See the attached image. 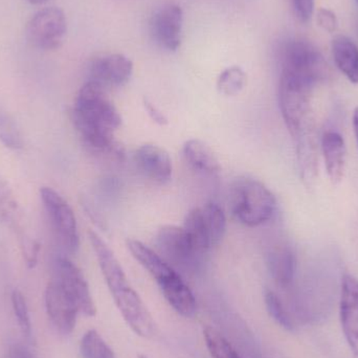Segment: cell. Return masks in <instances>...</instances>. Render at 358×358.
Wrapping results in <instances>:
<instances>
[{
	"mask_svg": "<svg viewBox=\"0 0 358 358\" xmlns=\"http://www.w3.org/2000/svg\"><path fill=\"white\" fill-rule=\"evenodd\" d=\"M73 125L84 144L92 152L122 161L125 157L123 146L115 138L122 117L105 88L88 80L76 99L71 113Z\"/></svg>",
	"mask_w": 358,
	"mask_h": 358,
	"instance_id": "1",
	"label": "cell"
},
{
	"mask_svg": "<svg viewBox=\"0 0 358 358\" xmlns=\"http://www.w3.org/2000/svg\"><path fill=\"white\" fill-rule=\"evenodd\" d=\"M229 202L234 217L250 227L268 222L277 210V201L268 187L250 178H239L233 183Z\"/></svg>",
	"mask_w": 358,
	"mask_h": 358,
	"instance_id": "2",
	"label": "cell"
},
{
	"mask_svg": "<svg viewBox=\"0 0 358 358\" xmlns=\"http://www.w3.org/2000/svg\"><path fill=\"white\" fill-rule=\"evenodd\" d=\"M282 75L289 76L315 87L329 78L327 61L319 50L306 40H292L282 54Z\"/></svg>",
	"mask_w": 358,
	"mask_h": 358,
	"instance_id": "3",
	"label": "cell"
},
{
	"mask_svg": "<svg viewBox=\"0 0 358 358\" xmlns=\"http://www.w3.org/2000/svg\"><path fill=\"white\" fill-rule=\"evenodd\" d=\"M313 86L282 75L279 84V104L288 130L296 138L310 122V98Z\"/></svg>",
	"mask_w": 358,
	"mask_h": 358,
	"instance_id": "4",
	"label": "cell"
},
{
	"mask_svg": "<svg viewBox=\"0 0 358 358\" xmlns=\"http://www.w3.org/2000/svg\"><path fill=\"white\" fill-rule=\"evenodd\" d=\"M66 34V16L61 8L55 6L36 12L25 27L27 42L34 48L45 52L60 48Z\"/></svg>",
	"mask_w": 358,
	"mask_h": 358,
	"instance_id": "5",
	"label": "cell"
},
{
	"mask_svg": "<svg viewBox=\"0 0 358 358\" xmlns=\"http://www.w3.org/2000/svg\"><path fill=\"white\" fill-rule=\"evenodd\" d=\"M155 244L161 256L169 264L173 263L187 271L196 268L202 257L194 248L183 227L176 225H166L159 229Z\"/></svg>",
	"mask_w": 358,
	"mask_h": 358,
	"instance_id": "6",
	"label": "cell"
},
{
	"mask_svg": "<svg viewBox=\"0 0 358 358\" xmlns=\"http://www.w3.org/2000/svg\"><path fill=\"white\" fill-rule=\"evenodd\" d=\"M40 196L61 241L69 252H77L80 240L77 220L73 208L52 187H42L40 189Z\"/></svg>",
	"mask_w": 358,
	"mask_h": 358,
	"instance_id": "7",
	"label": "cell"
},
{
	"mask_svg": "<svg viewBox=\"0 0 358 358\" xmlns=\"http://www.w3.org/2000/svg\"><path fill=\"white\" fill-rule=\"evenodd\" d=\"M110 292L120 313L134 334L144 338H151L157 334V324L152 315L129 283Z\"/></svg>",
	"mask_w": 358,
	"mask_h": 358,
	"instance_id": "8",
	"label": "cell"
},
{
	"mask_svg": "<svg viewBox=\"0 0 358 358\" xmlns=\"http://www.w3.org/2000/svg\"><path fill=\"white\" fill-rule=\"evenodd\" d=\"M183 13L176 3H165L155 10L150 20L153 39L161 48L176 52L181 44Z\"/></svg>",
	"mask_w": 358,
	"mask_h": 358,
	"instance_id": "9",
	"label": "cell"
},
{
	"mask_svg": "<svg viewBox=\"0 0 358 358\" xmlns=\"http://www.w3.org/2000/svg\"><path fill=\"white\" fill-rule=\"evenodd\" d=\"M45 308L50 322L59 332L69 334L73 331L79 308L58 280L55 279L46 287Z\"/></svg>",
	"mask_w": 358,
	"mask_h": 358,
	"instance_id": "10",
	"label": "cell"
},
{
	"mask_svg": "<svg viewBox=\"0 0 358 358\" xmlns=\"http://www.w3.org/2000/svg\"><path fill=\"white\" fill-rule=\"evenodd\" d=\"M134 73V63L122 54L98 57L90 67V81L102 87H121L129 82Z\"/></svg>",
	"mask_w": 358,
	"mask_h": 358,
	"instance_id": "11",
	"label": "cell"
},
{
	"mask_svg": "<svg viewBox=\"0 0 358 358\" xmlns=\"http://www.w3.org/2000/svg\"><path fill=\"white\" fill-rule=\"evenodd\" d=\"M61 285L71 294L79 308L80 313L87 317H94L96 313L90 286L82 271L66 258L57 261V278Z\"/></svg>",
	"mask_w": 358,
	"mask_h": 358,
	"instance_id": "12",
	"label": "cell"
},
{
	"mask_svg": "<svg viewBox=\"0 0 358 358\" xmlns=\"http://www.w3.org/2000/svg\"><path fill=\"white\" fill-rule=\"evenodd\" d=\"M136 163L146 178L159 185H166L172 179L173 166L169 153L153 144H145L136 150Z\"/></svg>",
	"mask_w": 358,
	"mask_h": 358,
	"instance_id": "13",
	"label": "cell"
},
{
	"mask_svg": "<svg viewBox=\"0 0 358 358\" xmlns=\"http://www.w3.org/2000/svg\"><path fill=\"white\" fill-rule=\"evenodd\" d=\"M296 157L301 178L307 187H311L319 174V142L310 123L296 136Z\"/></svg>",
	"mask_w": 358,
	"mask_h": 358,
	"instance_id": "14",
	"label": "cell"
},
{
	"mask_svg": "<svg viewBox=\"0 0 358 358\" xmlns=\"http://www.w3.org/2000/svg\"><path fill=\"white\" fill-rule=\"evenodd\" d=\"M340 315L345 334L355 344L358 341V280L350 275L343 279Z\"/></svg>",
	"mask_w": 358,
	"mask_h": 358,
	"instance_id": "15",
	"label": "cell"
},
{
	"mask_svg": "<svg viewBox=\"0 0 358 358\" xmlns=\"http://www.w3.org/2000/svg\"><path fill=\"white\" fill-rule=\"evenodd\" d=\"M159 286L166 300L176 313L185 317L194 315L196 311L195 296L176 271L159 282Z\"/></svg>",
	"mask_w": 358,
	"mask_h": 358,
	"instance_id": "16",
	"label": "cell"
},
{
	"mask_svg": "<svg viewBox=\"0 0 358 358\" xmlns=\"http://www.w3.org/2000/svg\"><path fill=\"white\" fill-rule=\"evenodd\" d=\"M266 264L278 285L281 287L292 285L296 275V258L290 246L286 244L273 246L267 252Z\"/></svg>",
	"mask_w": 358,
	"mask_h": 358,
	"instance_id": "17",
	"label": "cell"
},
{
	"mask_svg": "<svg viewBox=\"0 0 358 358\" xmlns=\"http://www.w3.org/2000/svg\"><path fill=\"white\" fill-rule=\"evenodd\" d=\"M322 151L328 176L334 185H338L344 178L346 166V146L344 138L338 132H326L322 138Z\"/></svg>",
	"mask_w": 358,
	"mask_h": 358,
	"instance_id": "18",
	"label": "cell"
},
{
	"mask_svg": "<svg viewBox=\"0 0 358 358\" xmlns=\"http://www.w3.org/2000/svg\"><path fill=\"white\" fill-rule=\"evenodd\" d=\"M183 157L194 171L215 178L220 172V165L212 149L199 140H189L183 145Z\"/></svg>",
	"mask_w": 358,
	"mask_h": 358,
	"instance_id": "19",
	"label": "cell"
},
{
	"mask_svg": "<svg viewBox=\"0 0 358 358\" xmlns=\"http://www.w3.org/2000/svg\"><path fill=\"white\" fill-rule=\"evenodd\" d=\"M128 250L136 261L155 278L157 284L176 273V269L161 256L138 240L129 239Z\"/></svg>",
	"mask_w": 358,
	"mask_h": 358,
	"instance_id": "20",
	"label": "cell"
},
{
	"mask_svg": "<svg viewBox=\"0 0 358 358\" xmlns=\"http://www.w3.org/2000/svg\"><path fill=\"white\" fill-rule=\"evenodd\" d=\"M332 54L338 69L349 81L358 84V46L347 36L338 35L332 41Z\"/></svg>",
	"mask_w": 358,
	"mask_h": 358,
	"instance_id": "21",
	"label": "cell"
},
{
	"mask_svg": "<svg viewBox=\"0 0 358 358\" xmlns=\"http://www.w3.org/2000/svg\"><path fill=\"white\" fill-rule=\"evenodd\" d=\"M201 214L204 227L212 248L218 245L227 231V216L222 208L214 202L202 206Z\"/></svg>",
	"mask_w": 358,
	"mask_h": 358,
	"instance_id": "22",
	"label": "cell"
},
{
	"mask_svg": "<svg viewBox=\"0 0 358 358\" xmlns=\"http://www.w3.org/2000/svg\"><path fill=\"white\" fill-rule=\"evenodd\" d=\"M246 78L243 69L231 66L224 69L217 80V88L221 94L227 96H236L245 87Z\"/></svg>",
	"mask_w": 358,
	"mask_h": 358,
	"instance_id": "23",
	"label": "cell"
},
{
	"mask_svg": "<svg viewBox=\"0 0 358 358\" xmlns=\"http://www.w3.org/2000/svg\"><path fill=\"white\" fill-rule=\"evenodd\" d=\"M203 336L206 348L213 358H241L229 341L215 328H204Z\"/></svg>",
	"mask_w": 358,
	"mask_h": 358,
	"instance_id": "24",
	"label": "cell"
},
{
	"mask_svg": "<svg viewBox=\"0 0 358 358\" xmlns=\"http://www.w3.org/2000/svg\"><path fill=\"white\" fill-rule=\"evenodd\" d=\"M80 350L83 358H115L110 347L96 330H90L84 334Z\"/></svg>",
	"mask_w": 358,
	"mask_h": 358,
	"instance_id": "25",
	"label": "cell"
},
{
	"mask_svg": "<svg viewBox=\"0 0 358 358\" xmlns=\"http://www.w3.org/2000/svg\"><path fill=\"white\" fill-rule=\"evenodd\" d=\"M0 143L12 150L22 149L24 145L18 125L6 113H0Z\"/></svg>",
	"mask_w": 358,
	"mask_h": 358,
	"instance_id": "26",
	"label": "cell"
},
{
	"mask_svg": "<svg viewBox=\"0 0 358 358\" xmlns=\"http://www.w3.org/2000/svg\"><path fill=\"white\" fill-rule=\"evenodd\" d=\"M265 305L271 317L286 330H294V322L279 296L271 290L265 292Z\"/></svg>",
	"mask_w": 358,
	"mask_h": 358,
	"instance_id": "27",
	"label": "cell"
},
{
	"mask_svg": "<svg viewBox=\"0 0 358 358\" xmlns=\"http://www.w3.org/2000/svg\"><path fill=\"white\" fill-rule=\"evenodd\" d=\"M13 310L15 317L18 322L19 328L23 336L31 340V323L29 319V309H27V301L24 296L19 290H14L12 294Z\"/></svg>",
	"mask_w": 358,
	"mask_h": 358,
	"instance_id": "28",
	"label": "cell"
},
{
	"mask_svg": "<svg viewBox=\"0 0 358 358\" xmlns=\"http://www.w3.org/2000/svg\"><path fill=\"white\" fill-rule=\"evenodd\" d=\"M18 206L8 181L0 174V214L2 218Z\"/></svg>",
	"mask_w": 358,
	"mask_h": 358,
	"instance_id": "29",
	"label": "cell"
},
{
	"mask_svg": "<svg viewBox=\"0 0 358 358\" xmlns=\"http://www.w3.org/2000/svg\"><path fill=\"white\" fill-rule=\"evenodd\" d=\"M317 22L320 27L328 33H334L338 29L336 15L328 8H320L317 10Z\"/></svg>",
	"mask_w": 358,
	"mask_h": 358,
	"instance_id": "30",
	"label": "cell"
},
{
	"mask_svg": "<svg viewBox=\"0 0 358 358\" xmlns=\"http://www.w3.org/2000/svg\"><path fill=\"white\" fill-rule=\"evenodd\" d=\"M315 0H292L294 13L299 20L304 23L310 20L315 12Z\"/></svg>",
	"mask_w": 358,
	"mask_h": 358,
	"instance_id": "31",
	"label": "cell"
},
{
	"mask_svg": "<svg viewBox=\"0 0 358 358\" xmlns=\"http://www.w3.org/2000/svg\"><path fill=\"white\" fill-rule=\"evenodd\" d=\"M145 108H146L147 113H148L149 117H151L153 122L159 124L161 126H165L168 124V119L159 108H157L155 105H153L152 103L149 100L144 101Z\"/></svg>",
	"mask_w": 358,
	"mask_h": 358,
	"instance_id": "32",
	"label": "cell"
},
{
	"mask_svg": "<svg viewBox=\"0 0 358 358\" xmlns=\"http://www.w3.org/2000/svg\"><path fill=\"white\" fill-rule=\"evenodd\" d=\"M14 358H34L33 355L22 347H16L14 350Z\"/></svg>",
	"mask_w": 358,
	"mask_h": 358,
	"instance_id": "33",
	"label": "cell"
},
{
	"mask_svg": "<svg viewBox=\"0 0 358 358\" xmlns=\"http://www.w3.org/2000/svg\"><path fill=\"white\" fill-rule=\"evenodd\" d=\"M353 128H355V136H357V141L358 144V107L353 113Z\"/></svg>",
	"mask_w": 358,
	"mask_h": 358,
	"instance_id": "34",
	"label": "cell"
},
{
	"mask_svg": "<svg viewBox=\"0 0 358 358\" xmlns=\"http://www.w3.org/2000/svg\"><path fill=\"white\" fill-rule=\"evenodd\" d=\"M27 1L33 6H42V4L48 3L50 0H27Z\"/></svg>",
	"mask_w": 358,
	"mask_h": 358,
	"instance_id": "35",
	"label": "cell"
},
{
	"mask_svg": "<svg viewBox=\"0 0 358 358\" xmlns=\"http://www.w3.org/2000/svg\"><path fill=\"white\" fill-rule=\"evenodd\" d=\"M138 358H147L145 355H140Z\"/></svg>",
	"mask_w": 358,
	"mask_h": 358,
	"instance_id": "36",
	"label": "cell"
},
{
	"mask_svg": "<svg viewBox=\"0 0 358 358\" xmlns=\"http://www.w3.org/2000/svg\"><path fill=\"white\" fill-rule=\"evenodd\" d=\"M357 2H358V0H357Z\"/></svg>",
	"mask_w": 358,
	"mask_h": 358,
	"instance_id": "37",
	"label": "cell"
}]
</instances>
